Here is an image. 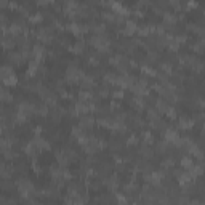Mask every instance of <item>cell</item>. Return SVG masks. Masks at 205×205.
I'll list each match as a JSON object with an SVG mask.
<instances>
[{
  "mask_svg": "<svg viewBox=\"0 0 205 205\" xmlns=\"http://www.w3.org/2000/svg\"><path fill=\"white\" fill-rule=\"evenodd\" d=\"M32 54H34V58H35L37 63H40V61L43 59V56H45V48H43L42 45H34Z\"/></svg>",
  "mask_w": 205,
  "mask_h": 205,
  "instance_id": "4",
  "label": "cell"
},
{
  "mask_svg": "<svg viewBox=\"0 0 205 205\" xmlns=\"http://www.w3.org/2000/svg\"><path fill=\"white\" fill-rule=\"evenodd\" d=\"M181 165H183L184 168H191V167H192V160L187 159V157H184V159L181 160Z\"/></svg>",
  "mask_w": 205,
  "mask_h": 205,
  "instance_id": "20",
  "label": "cell"
},
{
  "mask_svg": "<svg viewBox=\"0 0 205 205\" xmlns=\"http://www.w3.org/2000/svg\"><path fill=\"white\" fill-rule=\"evenodd\" d=\"M143 138L146 139V143H148V144H152V143H154V138L151 136V133H149V131H146L144 135H143Z\"/></svg>",
  "mask_w": 205,
  "mask_h": 205,
  "instance_id": "22",
  "label": "cell"
},
{
  "mask_svg": "<svg viewBox=\"0 0 205 205\" xmlns=\"http://www.w3.org/2000/svg\"><path fill=\"white\" fill-rule=\"evenodd\" d=\"M2 101H3V102H10V101H13V95L8 91V88H6V87L2 90Z\"/></svg>",
  "mask_w": 205,
  "mask_h": 205,
  "instance_id": "11",
  "label": "cell"
},
{
  "mask_svg": "<svg viewBox=\"0 0 205 205\" xmlns=\"http://www.w3.org/2000/svg\"><path fill=\"white\" fill-rule=\"evenodd\" d=\"M100 96H107V91H106L104 88H101V90H100Z\"/></svg>",
  "mask_w": 205,
  "mask_h": 205,
  "instance_id": "32",
  "label": "cell"
},
{
  "mask_svg": "<svg viewBox=\"0 0 205 205\" xmlns=\"http://www.w3.org/2000/svg\"><path fill=\"white\" fill-rule=\"evenodd\" d=\"M156 106H157V109H159L160 112H167V111H168V104H167L163 100H157Z\"/></svg>",
  "mask_w": 205,
  "mask_h": 205,
  "instance_id": "14",
  "label": "cell"
},
{
  "mask_svg": "<svg viewBox=\"0 0 205 205\" xmlns=\"http://www.w3.org/2000/svg\"><path fill=\"white\" fill-rule=\"evenodd\" d=\"M128 144H136V136H131V138L128 139Z\"/></svg>",
  "mask_w": 205,
  "mask_h": 205,
  "instance_id": "31",
  "label": "cell"
},
{
  "mask_svg": "<svg viewBox=\"0 0 205 205\" xmlns=\"http://www.w3.org/2000/svg\"><path fill=\"white\" fill-rule=\"evenodd\" d=\"M131 104H133V107H136V109H143V100H139V98H133Z\"/></svg>",
  "mask_w": 205,
  "mask_h": 205,
  "instance_id": "19",
  "label": "cell"
},
{
  "mask_svg": "<svg viewBox=\"0 0 205 205\" xmlns=\"http://www.w3.org/2000/svg\"><path fill=\"white\" fill-rule=\"evenodd\" d=\"M53 0H37V5H40V6H45V5H48V3H51Z\"/></svg>",
  "mask_w": 205,
  "mask_h": 205,
  "instance_id": "28",
  "label": "cell"
},
{
  "mask_svg": "<svg viewBox=\"0 0 205 205\" xmlns=\"http://www.w3.org/2000/svg\"><path fill=\"white\" fill-rule=\"evenodd\" d=\"M13 47H15V42H13V40H10L6 35L3 37V48L8 50V48H13Z\"/></svg>",
  "mask_w": 205,
  "mask_h": 205,
  "instance_id": "17",
  "label": "cell"
},
{
  "mask_svg": "<svg viewBox=\"0 0 205 205\" xmlns=\"http://www.w3.org/2000/svg\"><path fill=\"white\" fill-rule=\"evenodd\" d=\"M141 71H144V72L151 74V76H156V71H154L152 67H149V66H143V67H141Z\"/></svg>",
  "mask_w": 205,
  "mask_h": 205,
  "instance_id": "24",
  "label": "cell"
},
{
  "mask_svg": "<svg viewBox=\"0 0 205 205\" xmlns=\"http://www.w3.org/2000/svg\"><path fill=\"white\" fill-rule=\"evenodd\" d=\"M42 19H43V16L40 15V13H35V15L29 16V21L34 23V24H37V23H42Z\"/></svg>",
  "mask_w": 205,
  "mask_h": 205,
  "instance_id": "16",
  "label": "cell"
},
{
  "mask_svg": "<svg viewBox=\"0 0 205 205\" xmlns=\"http://www.w3.org/2000/svg\"><path fill=\"white\" fill-rule=\"evenodd\" d=\"M35 112L40 114L42 117H45V115L48 114V109H47V106H40V107H35Z\"/></svg>",
  "mask_w": 205,
  "mask_h": 205,
  "instance_id": "18",
  "label": "cell"
},
{
  "mask_svg": "<svg viewBox=\"0 0 205 205\" xmlns=\"http://www.w3.org/2000/svg\"><path fill=\"white\" fill-rule=\"evenodd\" d=\"M163 19H165L167 26H172V24H175V23H176V18L172 15V13H165V15H163Z\"/></svg>",
  "mask_w": 205,
  "mask_h": 205,
  "instance_id": "15",
  "label": "cell"
},
{
  "mask_svg": "<svg viewBox=\"0 0 205 205\" xmlns=\"http://www.w3.org/2000/svg\"><path fill=\"white\" fill-rule=\"evenodd\" d=\"M8 59L11 61L13 64H19L21 63V59H23V54H19V53H11L8 56Z\"/></svg>",
  "mask_w": 205,
  "mask_h": 205,
  "instance_id": "13",
  "label": "cell"
},
{
  "mask_svg": "<svg viewBox=\"0 0 205 205\" xmlns=\"http://www.w3.org/2000/svg\"><path fill=\"white\" fill-rule=\"evenodd\" d=\"M16 186H18V191L23 194V196H27V194L34 192V184L30 183L29 180H19L18 183H16Z\"/></svg>",
  "mask_w": 205,
  "mask_h": 205,
  "instance_id": "2",
  "label": "cell"
},
{
  "mask_svg": "<svg viewBox=\"0 0 205 205\" xmlns=\"http://www.w3.org/2000/svg\"><path fill=\"white\" fill-rule=\"evenodd\" d=\"M93 30H95V32H98V34H101V32H104V26H102V24H96L93 27Z\"/></svg>",
  "mask_w": 205,
  "mask_h": 205,
  "instance_id": "27",
  "label": "cell"
},
{
  "mask_svg": "<svg viewBox=\"0 0 205 205\" xmlns=\"http://www.w3.org/2000/svg\"><path fill=\"white\" fill-rule=\"evenodd\" d=\"M93 124H95V120L88 115V117H82V120H80V127L82 128H85V127H93Z\"/></svg>",
  "mask_w": 205,
  "mask_h": 205,
  "instance_id": "10",
  "label": "cell"
},
{
  "mask_svg": "<svg viewBox=\"0 0 205 205\" xmlns=\"http://www.w3.org/2000/svg\"><path fill=\"white\" fill-rule=\"evenodd\" d=\"M2 82H3V85H5V87H13V85H16L18 78H16V74L13 72V74H10V76L3 77V78H2Z\"/></svg>",
  "mask_w": 205,
  "mask_h": 205,
  "instance_id": "6",
  "label": "cell"
},
{
  "mask_svg": "<svg viewBox=\"0 0 205 205\" xmlns=\"http://www.w3.org/2000/svg\"><path fill=\"white\" fill-rule=\"evenodd\" d=\"M196 6H197V2H196V0H189V2H187V10L196 8Z\"/></svg>",
  "mask_w": 205,
  "mask_h": 205,
  "instance_id": "29",
  "label": "cell"
},
{
  "mask_svg": "<svg viewBox=\"0 0 205 205\" xmlns=\"http://www.w3.org/2000/svg\"><path fill=\"white\" fill-rule=\"evenodd\" d=\"M82 78H83V72H82L78 67H76V66H69V67H67V71H66V80L67 82L76 83V82L82 80Z\"/></svg>",
  "mask_w": 205,
  "mask_h": 205,
  "instance_id": "1",
  "label": "cell"
},
{
  "mask_svg": "<svg viewBox=\"0 0 205 205\" xmlns=\"http://www.w3.org/2000/svg\"><path fill=\"white\" fill-rule=\"evenodd\" d=\"M192 125H194V120H191V119H187V117H181L180 122H178V127L183 128V130L192 128Z\"/></svg>",
  "mask_w": 205,
  "mask_h": 205,
  "instance_id": "5",
  "label": "cell"
},
{
  "mask_svg": "<svg viewBox=\"0 0 205 205\" xmlns=\"http://www.w3.org/2000/svg\"><path fill=\"white\" fill-rule=\"evenodd\" d=\"M107 186L111 187V189H115V187H117V178H111L107 181Z\"/></svg>",
  "mask_w": 205,
  "mask_h": 205,
  "instance_id": "23",
  "label": "cell"
},
{
  "mask_svg": "<svg viewBox=\"0 0 205 205\" xmlns=\"http://www.w3.org/2000/svg\"><path fill=\"white\" fill-rule=\"evenodd\" d=\"M192 50L196 51V53H204V51H205V40L202 39L200 42L194 43V45H192Z\"/></svg>",
  "mask_w": 205,
  "mask_h": 205,
  "instance_id": "9",
  "label": "cell"
},
{
  "mask_svg": "<svg viewBox=\"0 0 205 205\" xmlns=\"http://www.w3.org/2000/svg\"><path fill=\"white\" fill-rule=\"evenodd\" d=\"M112 96L120 100V98H124V91H122V90H115V91H112Z\"/></svg>",
  "mask_w": 205,
  "mask_h": 205,
  "instance_id": "26",
  "label": "cell"
},
{
  "mask_svg": "<svg viewBox=\"0 0 205 205\" xmlns=\"http://www.w3.org/2000/svg\"><path fill=\"white\" fill-rule=\"evenodd\" d=\"M0 5H2V8H6L8 6V0H0Z\"/></svg>",
  "mask_w": 205,
  "mask_h": 205,
  "instance_id": "30",
  "label": "cell"
},
{
  "mask_svg": "<svg viewBox=\"0 0 205 205\" xmlns=\"http://www.w3.org/2000/svg\"><path fill=\"white\" fill-rule=\"evenodd\" d=\"M83 48H85V42H83V40H78V42H76V45L72 47V51L78 54V53L83 51Z\"/></svg>",
  "mask_w": 205,
  "mask_h": 205,
  "instance_id": "12",
  "label": "cell"
},
{
  "mask_svg": "<svg viewBox=\"0 0 205 205\" xmlns=\"http://www.w3.org/2000/svg\"><path fill=\"white\" fill-rule=\"evenodd\" d=\"M160 67H162V71H163V72H167V74L172 71V64H170V63H162V64H160Z\"/></svg>",
  "mask_w": 205,
  "mask_h": 205,
  "instance_id": "21",
  "label": "cell"
},
{
  "mask_svg": "<svg viewBox=\"0 0 205 205\" xmlns=\"http://www.w3.org/2000/svg\"><path fill=\"white\" fill-rule=\"evenodd\" d=\"M165 114H168V119H175L176 117V111H175V109H172V107H168V111H167Z\"/></svg>",
  "mask_w": 205,
  "mask_h": 205,
  "instance_id": "25",
  "label": "cell"
},
{
  "mask_svg": "<svg viewBox=\"0 0 205 205\" xmlns=\"http://www.w3.org/2000/svg\"><path fill=\"white\" fill-rule=\"evenodd\" d=\"M10 8H11V10H13V8H18V5H16L15 2H11V3H10Z\"/></svg>",
  "mask_w": 205,
  "mask_h": 205,
  "instance_id": "33",
  "label": "cell"
},
{
  "mask_svg": "<svg viewBox=\"0 0 205 205\" xmlns=\"http://www.w3.org/2000/svg\"><path fill=\"white\" fill-rule=\"evenodd\" d=\"M180 136H178V133L175 131V130H167L165 131V139L167 141H173V143H176V139H178Z\"/></svg>",
  "mask_w": 205,
  "mask_h": 205,
  "instance_id": "8",
  "label": "cell"
},
{
  "mask_svg": "<svg viewBox=\"0 0 205 205\" xmlns=\"http://www.w3.org/2000/svg\"><path fill=\"white\" fill-rule=\"evenodd\" d=\"M135 30H138V26H136V23H135V21H128L127 24H125L124 34H125V35H131Z\"/></svg>",
  "mask_w": 205,
  "mask_h": 205,
  "instance_id": "7",
  "label": "cell"
},
{
  "mask_svg": "<svg viewBox=\"0 0 205 205\" xmlns=\"http://www.w3.org/2000/svg\"><path fill=\"white\" fill-rule=\"evenodd\" d=\"M91 45H95L100 51H107L109 48V40L107 37H102V35H96L91 39Z\"/></svg>",
  "mask_w": 205,
  "mask_h": 205,
  "instance_id": "3",
  "label": "cell"
}]
</instances>
